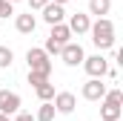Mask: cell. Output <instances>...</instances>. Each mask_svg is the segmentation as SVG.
<instances>
[{
	"mask_svg": "<svg viewBox=\"0 0 123 121\" xmlns=\"http://www.w3.org/2000/svg\"><path fill=\"white\" fill-rule=\"evenodd\" d=\"M52 104H55V113H60V115H72L74 107H77V98H74V92H55Z\"/></svg>",
	"mask_w": 123,
	"mask_h": 121,
	"instance_id": "cell-6",
	"label": "cell"
},
{
	"mask_svg": "<svg viewBox=\"0 0 123 121\" xmlns=\"http://www.w3.org/2000/svg\"><path fill=\"white\" fill-rule=\"evenodd\" d=\"M89 35H92V43L100 52L103 49H115V23L109 17H97L92 23V29H89Z\"/></svg>",
	"mask_w": 123,
	"mask_h": 121,
	"instance_id": "cell-1",
	"label": "cell"
},
{
	"mask_svg": "<svg viewBox=\"0 0 123 121\" xmlns=\"http://www.w3.org/2000/svg\"><path fill=\"white\" fill-rule=\"evenodd\" d=\"M123 92L120 90H106L100 101V121H120L123 118Z\"/></svg>",
	"mask_w": 123,
	"mask_h": 121,
	"instance_id": "cell-2",
	"label": "cell"
},
{
	"mask_svg": "<svg viewBox=\"0 0 123 121\" xmlns=\"http://www.w3.org/2000/svg\"><path fill=\"white\" fill-rule=\"evenodd\" d=\"M14 29L20 32V35H31V32L37 29L34 15H31V12H26V15H17V17H14Z\"/></svg>",
	"mask_w": 123,
	"mask_h": 121,
	"instance_id": "cell-12",
	"label": "cell"
},
{
	"mask_svg": "<svg viewBox=\"0 0 123 121\" xmlns=\"http://www.w3.org/2000/svg\"><path fill=\"white\" fill-rule=\"evenodd\" d=\"M20 95L12 90H0V115H17L20 113Z\"/></svg>",
	"mask_w": 123,
	"mask_h": 121,
	"instance_id": "cell-5",
	"label": "cell"
},
{
	"mask_svg": "<svg viewBox=\"0 0 123 121\" xmlns=\"http://www.w3.org/2000/svg\"><path fill=\"white\" fill-rule=\"evenodd\" d=\"M26 63H29V72H37V75H52V58L43 52V46H31L26 52Z\"/></svg>",
	"mask_w": 123,
	"mask_h": 121,
	"instance_id": "cell-3",
	"label": "cell"
},
{
	"mask_svg": "<svg viewBox=\"0 0 123 121\" xmlns=\"http://www.w3.org/2000/svg\"><path fill=\"white\" fill-rule=\"evenodd\" d=\"M52 3H57V6H63V9H66V3H69V0H52Z\"/></svg>",
	"mask_w": 123,
	"mask_h": 121,
	"instance_id": "cell-21",
	"label": "cell"
},
{
	"mask_svg": "<svg viewBox=\"0 0 123 121\" xmlns=\"http://www.w3.org/2000/svg\"><path fill=\"white\" fill-rule=\"evenodd\" d=\"M34 92H37V98L46 104V101H52V98H55V84H52V81H46V84H40Z\"/></svg>",
	"mask_w": 123,
	"mask_h": 121,
	"instance_id": "cell-15",
	"label": "cell"
},
{
	"mask_svg": "<svg viewBox=\"0 0 123 121\" xmlns=\"http://www.w3.org/2000/svg\"><path fill=\"white\" fill-rule=\"evenodd\" d=\"M49 40L52 43H57V46H66V43H72V32H69V26L66 23H57V26H52V32H49Z\"/></svg>",
	"mask_w": 123,
	"mask_h": 121,
	"instance_id": "cell-11",
	"label": "cell"
},
{
	"mask_svg": "<svg viewBox=\"0 0 123 121\" xmlns=\"http://www.w3.org/2000/svg\"><path fill=\"white\" fill-rule=\"evenodd\" d=\"M69 32L72 35H89V29H92V17L89 15H83V12H74L72 17H69Z\"/></svg>",
	"mask_w": 123,
	"mask_h": 121,
	"instance_id": "cell-9",
	"label": "cell"
},
{
	"mask_svg": "<svg viewBox=\"0 0 123 121\" xmlns=\"http://www.w3.org/2000/svg\"><path fill=\"white\" fill-rule=\"evenodd\" d=\"M6 3H12V6H14V3H20V0H6Z\"/></svg>",
	"mask_w": 123,
	"mask_h": 121,
	"instance_id": "cell-22",
	"label": "cell"
},
{
	"mask_svg": "<svg viewBox=\"0 0 123 121\" xmlns=\"http://www.w3.org/2000/svg\"><path fill=\"white\" fill-rule=\"evenodd\" d=\"M46 81H49L46 75H37V72H29V84H31V87H34V90H37L40 84H46Z\"/></svg>",
	"mask_w": 123,
	"mask_h": 121,
	"instance_id": "cell-17",
	"label": "cell"
},
{
	"mask_svg": "<svg viewBox=\"0 0 123 121\" xmlns=\"http://www.w3.org/2000/svg\"><path fill=\"white\" fill-rule=\"evenodd\" d=\"M80 95H83L86 101H103V95H106V84H103L100 78H89V81L83 84Z\"/></svg>",
	"mask_w": 123,
	"mask_h": 121,
	"instance_id": "cell-8",
	"label": "cell"
},
{
	"mask_svg": "<svg viewBox=\"0 0 123 121\" xmlns=\"http://www.w3.org/2000/svg\"><path fill=\"white\" fill-rule=\"evenodd\" d=\"M109 12H112V0H89V15L106 17Z\"/></svg>",
	"mask_w": 123,
	"mask_h": 121,
	"instance_id": "cell-13",
	"label": "cell"
},
{
	"mask_svg": "<svg viewBox=\"0 0 123 121\" xmlns=\"http://www.w3.org/2000/svg\"><path fill=\"white\" fill-rule=\"evenodd\" d=\"M83 69H86V75H89V78H100V81H103V78H106V72H109V60L97 52V55L83 58Z\"/></svg>",
	"mask_w": 123,
	"mask_h": 121,
	"instance_id": "cell-4",
	"label": "cell"
},
{
	"mask_svg": "<svg viewBox=\"0 0 123 121\" xmlns=\"http://www.w3.org/2000/svg\"><path fill=\"white\" fill-rule=\"evenodd\" d=\"M14 121H34V115H31V113H17Z\"/></svg>",
	"mask_w": 123,
	"mask_h": 121,
	"instance_id": "cell-20",
	"label": "cell"
},
{
	"mask_svg": "<svg viewBox=\"0 0 123 121\" xmlns=\"http://www.w3.org/2000/svg\"><path fill=\"white\" fill-rule=\"evenodd\" d=\"M0 121H9V115H0Z\"/></svg>",
	"mask_w": 123,
	"mask_h": 121,
	"instance_id": "cell-23",
	"label": "cell"
},
{
	"mask_svg": "<svg viewBox=\"0 0 123 121\" xmlns=\"http://www.w3.org/2000/svg\"><path fill=\"white\" fill-rule=\"evenodd\" d=\"M55 104L52 101H46V104H40V110H37V115H34V121H55Z\"/></svg>",
	"mask_w": 123,
	"mask_h": 121,
	"instance_id": "cell-14",
	"label": "cell"
},
{
	"mask_svg": "<svg viewBox=\"0 0 123 121\" xmlns=\"http://www.w3.org/2000/svg\"><path fill=\"white\" fill-rule=\"evenodd\" d=\"M43 20H46L49 26H57V23H63V20H66V9H63V6H57V3H49V6L43 9Z\"/></svg>",
	"mask_w": 123,
	"mask_h": 121,
	"instance_id": "cell-10",
	"label": "cell"
},
{
	"mask_svg": "<svg viewBox=\"0 0 123 121\" xmlns=\"http://www.w3.org/2000/svg\"><path fill=\"white\" fill-rule=\"evenodd\" d=\"M60 58L66 66H80L83 63V58H86V52H83V46L80 43H66L60 49Z\"/></svg>",
	"mask_w": 123,
	"mask_h": 121,
	"instance_id": "cell-7",
	"label": "cell"
},
{
	"mask_svg": "<svg viewBox=\"0 0 123 121\" xmlns=\"http://www.w3.org/2000/svg\"><path fill=\"white\" fill-rule=\"evenodd\" d=\"M9 15H14V9H12V3H6V0H0V17H9Z\"/></svg>",
	"mask_w": 123,
	"mask_h": 121,
	"instance_id": "cell-18",
	"label": "cell"
},
{
	"mask_svg": "<svg viewBox=\"0 0 123 121\" xmlns=\"http://www.w3.org/2000/svg\"><path fill=\"white\" fill-rule=\"evenodd\" d=\"M12 60H14V52H12L9 46H0V69H9Z\"/></svg>",
	"mask_w": 123,
	"mask_h": 121,
	"instance_id": "cell-16",
	"label": "cell"
},
{
	"mask_svg": "<svg viewBox=\"0 0 123 121\" xmlns=\"http://www.w3.org/2000/svg\"><path fill=\"white\" fill-rule=\"evenodd\" d=\"M49 3H52V0H29V9H31V12H34V9H40V12H43Z\"/></svg>",
	"mask_w": 123,
	"mask_h": 121,
	"instance_id": "cell-19",
	"label": "cell"
}]
</instances>
